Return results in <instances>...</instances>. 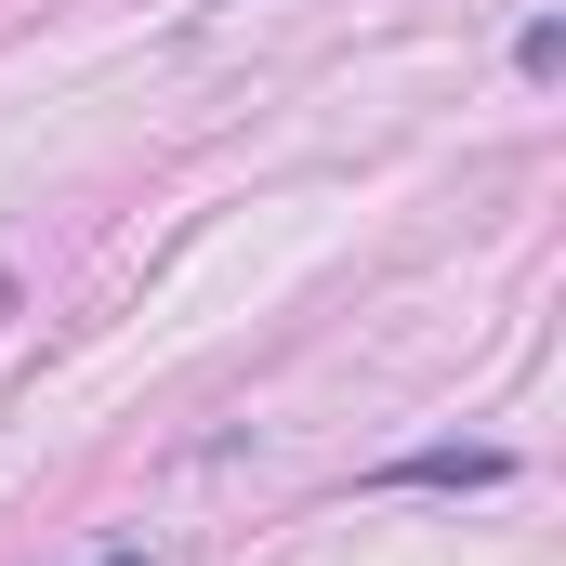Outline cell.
<instances>
[{
    "mask_svg": "<svg viewBox=\"0 0 566 566\" xmlns=\"http://www.w3.org/2000/svg\"><path fill=\"white\" fill-rule=\"evenodd\" d=\"M501 474H514L501 448H409V461H382L369 488H501Z\"/></svg>",
    "mask_w": 566,
    "mask_h": 566,
    "instance_id": "obj_1",
    "label": "cell"
},
{
    "mask_svg": "<svg viewBox=\"0 0 566 566\" xmlns=\"http://www.w3.org/2000/svg\"><path fill=\"white\" fill-rule=\"evenodd\" d=\"M514 66L554 80V66H566V13H527V27H514Z\"/></svg>",
    "mask_w": 566,
    "mask_h": 566,
    "instance_id": "obj_2",
    "label": "cell"
},
{
    "mask_svg": "<svg viewBox=\"0 0 566 566\" xmlns=\"http://www.w3.org/2000/svg\"><path fill=\"white\" fill-rule=\"evenodd\" d=\"M93 566H145V554H93Z\"/></svg>",
    "mask_w": 566,
    "mask_h": 566,
    "instance_id": "obj_3",
    "label": "cell"
}]
</instances>
